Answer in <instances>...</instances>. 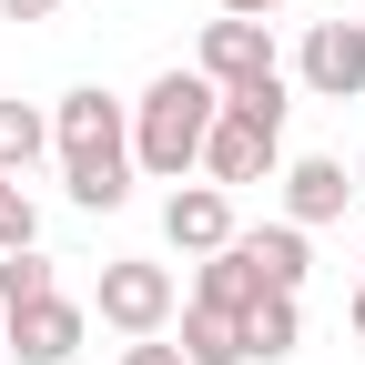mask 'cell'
Masks as SVG:
<instances>
[{
  "instance_id": "obj_1",
  "label": "cell",
  "mask_w": 365,
  "mask_h": 365,
  "mask_svg": "<svg viewBox=\"0 0 365 365\" xmlns=\"http://www.w3.org/2000/svg\"><path fill=\"white\" fill-rule=\"evenodd\" d=\"M51 153H61V182H71L81 213H122V203H132V102H112L102 81L61 91Z\"/></svg>"
},
{
  "instance_id": "obj_2",
  "label": "cell",
  "mask_w": 365,
  "mask_h": 365,
  "mask_svg": "<svg viewBox=\"0 0 365 365\" xmlns=\"http://www.w3.org/2000/svg\"><path fill=\"white\" fill-rule=\"evenodd\" d=\"M223 112V91L203 71H153V91L132 102V173H153V182H182V173H203V132Z\"/></svg>"
},
{
  "instance_id": "obj_3",
  "label": "cell",
  "mask_w": 365,
  "mask_h": 365,
  "mask_svg": "<svg viewBox=\"0 0 365 365\" xmlns=\"http://www.w3.org/2000/svg\"><path fill=\"white\" fill-rule=\"evenodd\" d=\"M284 112H294V91H284V71L274 81H254V91H223V112H213V132H203V182H274V163H284Z\"/></svg>"
},
{
  "instance_id": "obj_4",
  "label": "cell",
  "mask_w": 365,
  "mask_h": 365,
  "mask_svg": "<svg viewBox=\"0 0 365 365\" xmlns=\"http://www.w3.org/2000/svg\"><path fill=\"white\" fill-rule=\"evenodd\" d=\"M91 314H102L112 335H163L173 314H182V284H173V264H143V254H112L102 264V284H91Z\"/></svg>"
},
{
  "instance_id": "obj_5",
  "label": "cell",
  "mask_w": 365,
  "mask_h": 365,
  "mask_svg": "<svg viewBox=\"0 0 365 365\" xmlns=\"http://www.w3.org/2000/svg\"><path fill=\"white\" fill-rule=\"evenodd\" d=\"M81 335H91V304H71V294H41L21 314H0V355H21V365H71Z\"/></svg>"
},
{
  "instance_id": "obj_6",
  "label": "cell",
  "mask_w": 365,
  "mask_h": 365,
  "mask_svg": "<svg viewBox=\"0 0 365 365\" xmlns=\"http://www.w3.org/2000/svg\"><path fill=\"white\" fill-rule=\"evenodd\" d=\"M294 81L314 102H365V21H314L294 51Z\"/></svg>"
},
{
  "instance_id": "obj_7",
  "label": "cell",
  "mask_w": 365,
  "mask_h": 365,
  "mask_svg": "<svg viewBox=\"0 0 365 365\" xmlns=\"http://www.w3.org/2000/svg\"><path fill=\"white\" fill-rule=\"evenodd\" d=\"M193 71H203L213 91H254V81H274L284 61H274V31H264V21H234V11H223V21H203Z\"/></svg>"
},
{
  "instance_id": "obj_8",
  "label": "cell",
  "mask_w": 365,
  "mask_h": 365,
  "mask_svg": "<svg viewBox=\"0 0 365 365\" xmlns=\"http://www.w3.org/2000/svg\"><path fill=\"white\" fill-rule=\"evenodd\" d=\"M163 234H173V254H223V244L244 234V223H234V193H223V182H173Z\"/></svg>"
},
{
  "instance_id": "obj_9",
  "label": "cell",
  "mask_w": 365,
  "mask_h": 365,
  "mask_svg": "<svg viewBox=\"0 0 365 365\" xmlns=\"http://www.w3.org/2000/svg\"><path fill=\"white\" fill-rule=\"evenodd\" d=\"M345 203H355V173L335 163V153H304V163H284V223H345Z\"/></svg>"
},
{
  "instance_id": "obj_10",
  "label": "cell",
  "mask_w": 365,
  "mask_h": 365,
  "mask_svg": "<svg viewBox=\"0 0 365 365\" xmlns=\"http://www.w3.org/2000/svg\"><path fill=\"white\" fill-rule=\"evenodd\" d=\"M274 284H264V264L244 254V234L223 244V254H203V274H193V304H223V314H254Z\"/></svg>"
},
{
  "instance_id": "obj_11",
  "label": "cell",
  "mask_w": 365,
  "mask_h": 365,
  "mask_svg": "<svg viewBox=\"0 0 365 365\" xmlns=\"http://www.w3.org/2000/svg\"><path fill=\"white\" fill-rule=\"evenodd\" d=\"M182 365H254V355H244V314L182 294Z\"/></svg>"
},
{
  "instance_id": "obj_12",
  "label": "cell",
  "mask_w": 365,
  "mask_h": 365,
  "mask_svg": "<svg viewBox=\"0 0 365 365\" xmlns=\"http://www.w3.org/2000/svg\"><path fill=\"white\" fill-rule=\"evenodd\" d=\"M294 345H304V304H294V294H264V304L244 314V355H254V365H284Z\"/></svg>"
},
{
  "instance_id": "obj_13",
  "label": "cell",
  "mask_w": 365,
  "mask_h": 365,
  "mask_svg": "<svg viewBox=\"0 0 365 365\" xmlns=\"http://www.w3.org/2000/svg\"><path fill=\"white\" fill-rule=\"evenodd\" d=\"M244 254L264 264L274 294H304V223H264V234H244Z\"/></svg>"
},
{
  "instance_id": "obj_14",
  "label": "cell",
  "mask_w": 365,
  "mask_h": 365,
  "mask_svg": "<svg viewBox=\"0 0 365 365\" xmlns=\"http://www.w3.org/2000/svg\"><path fill=\"white\" fill-rule=\"evenodd\" d=\"M41 153H51V122H41L31 102H11V91H0V173H31Z\"/></svg>"
},
{
  "instance_id": "obj_15",
  "label": "cell",
  "mask_w": 365,
  "mask_h": 365,
  "mask_svg": "<svg viewBox=\"0 0 365 365\" xmlns=\"http://www.w3.org/2000/svg\"><path fill=\"white\" fill-rule=\"evenodd\" d=\"M41 294H61V274H51V254H0V314H21V304H41Z\"/></svg>"
},
{
  "instance_id": "obj_16",
  "label": "cell",
  "mask_w": 365,
  "mask_h": 365,
  "mask_svg": "<svg viewBox=\"0 0 365 365\" xmlns=\"http://www.w3.org/2000/svg\"><path fill=\"white\" fill-rule=\"evenodd\" d=\"M41 244V203L21 193V173H0V254H31Z\"/></svg>"
},
{
  "instance_id": "obj_17",
  "label": "cell",
  "mask_w": 365,
  "mask_h": 365,
  "mask_svg": "<svg viewBox=\"0 0 365 365\" xmlns=\"http://www.w3.org/2000/svg\"><path fill=\"white\" fill-rule=\"evenodd\" d=\"M122 365H182V345H163V335H143V345H122Z\"/></svg>"
},
{
  "instance_id": "obj_18",
  "label": "cell",
  "mask_w": 365,
  "mask_h": 365,
  "mask_svg": "<svg viewBox=\"0 0 365 365\" xmlns=\"http://www.w3.org/2000/svg\"><path fill=\"white\" fill-rule=\"evenodd\" d=\"M61 0H0V21H51Z\"/></svg>"
},
{
  "instance_id": "obj_19",
  "label": "cell",
  "mask_w": 365,
  "mask_h": 365,
  "mask_svg": "<svg viewBox=\"0 0 365 365\" xmlns=\"http://www.w3.org/2000/svg\"><path fill=\"white\" fill-rule=\"evenodd\" d=\"M223 11H234V21H264V11H284V0H223Z\"/></svg>"
},
{
  "instance_id": "obj_20",
  "label": "cell",
  "mask_w": 365,
  "mask_h": 365,
  "mask_svg": "<svg viewBox=\"0 0 365 365\" xmlns=\"http://www.w3.org/2000/svg\"><path fill=\"white\" fill-rule=\"evenodd\" d=\"M355 345H365V284H355Z\"/></svg>"
},
{
  "instance_id": "obj_21",
  "label": "cell",
  "mask_w": 365,
  "mask_h": 365,
  "mask_svg": "<svg viewBox=\"0 0 365 365\" xmlns=\"http://www.w3.org/2000/svg\"><path fill=\"white\" fill-rule=\"evenodd\" d=\"M355 193H365V153H355Z\"/></svg>"
}]
</instances>
